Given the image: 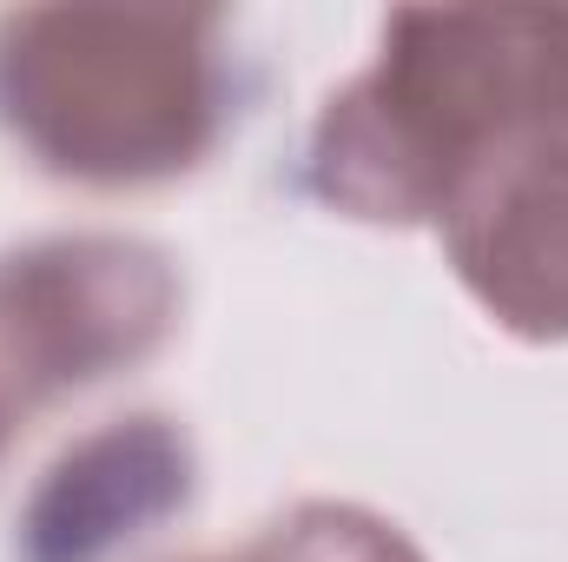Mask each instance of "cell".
<instances>
[{
    "label": "cell",
    "instance_id": "obj_7",
    "mask_svg": "<svg viewBox=\"0 0 568 562\" xmlns=\"http://www.w3.org/2000/svg\"><path fill=\"white\" fill-rule=\"evenodd\" d=\"M252 562H258V556H252Z\"/></svg>",
    "mask_w": 568,
    "mask_h": 562
},
{
    "label": "cell",
    "instance_id": "obj_3",
    "mask_svg": "<svg viewBox=\"0 0 568 562\" xmlns=\"http://www.w3.org/2000/svg\"><path fill=\"white\" fill-rule=\"evenodd\" d=\"M179 318V279L140 239H47L0 259V443L7 430L120 364Z\"/></svg>",
    "mask_w": 568,
    "mask_h": 562
},
{
    "label": "cell",
    "instance_id": "obj_4",
    "mask_svg": "<svg viewBox=\"0 0 568 562\" xmlns=\"http://www.w3.org/2000/svg\"><path fill=\"white\" fill-rule=\"evenodd\" d=\"M463 284L523 338H568V152H516L443 212Z\"/></svg>",
    "mask_w": 568,
    "mask_h": 562
},
{
    "label": "cell",
    "instance_id": "obj_2",
    "mask_svg": "<svg viewBox=\"0 0 568 562\" xmlns=\"http://www.w3.org/2000/svg\"><path fill=\"white\" fill-rule=\"evenodd\" d=\"M219 20L179 7H27L0 20V127L47 172L152 185L219 133Z\"/></svg>",
    "mask_w": 568,
    "mask_h": 562
},
{
    "label": "cell",
    "instance_id": "obj_5",
    "mask_svg": "<svg viewBox=\"0 0 568 562\" xmlns=\"http://www.w3.org/2000/svg\"><path fill=\"white\" fill-rule=\"evenodd\" d=\"M192 496V450L165 418H126L73 443L27 503V562H106Z\"/></svg>",
    "mask_w": 568,
    "mask_h": 562
},
{
    "label": "cell",
    "instance_id": "obj_1",
    "mask_svg": "<svg viewBox=\"0 0 568 562\" xmlns=\"http://www.w3.org/2000/svg\"><path fill=\"white\" fill-rule=\"evenodd\" d=\"M516 152H568V7L397 13L384 60L351 80L317 133L311 179L357 219H443Z\"/></svg>",
    "mask_w": 568,
    "mask_h": 562
},
{
    "label": "cell",
    "instance_id": "obj_6",
    "mask_svg": "<svg viewBox=\"0 0 568 562\" xmlns=\"http://www.w3.org/2000/svg\"><path fill=\"white\" fill-rule=\"evenodd\" d=\"M258 562H424L384 516L351 503H304L291 523L272 530Z\"/></svg>",
    "mask_w": 568,
    "mask_h": 562
}]
</instances>
